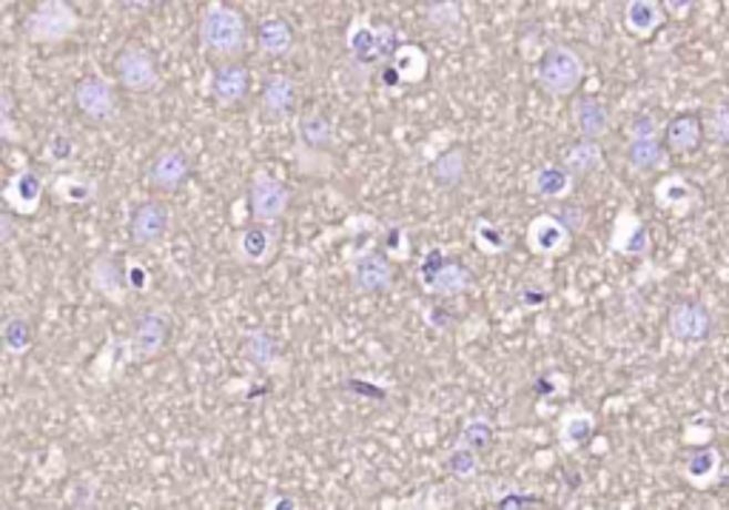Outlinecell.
Masks as SVG:
<instances>
[{
    "label": "cell",
    "mask_w": 729,
    "mask_h": 510,
    "mask_svg": "<svg viewBox=\"0 0 729 510\" xmlns=\"http://www.w3.org/2000/svg\"><path fill=\"white\" fill-rule=\"evenodd\" d=\"M199 47L217 60H239L248 49V23L243 12L212 0L199 14Z\"/></svg>",
    "instance_id": "cell-1"
},
{
    "label": "cell",
    "mask_w": 729,
    "mask_h": 510,
    "mask_svg": "<svg viewBox=\"0 0 729 510\" xmlns=\"http://www.w3.org/2000/svg\"><path fill=\"white\" fill-rule=\"evenodd\" d=\"M346 47L353 60V67L373 69V72H377L382 63L391 60L393 49L399 47V34L391 23H373V20L359 14V18H353L351 23H348Z\"/></svg>",
    "instance_id": "cell-2"
},
{
    "label": "cell",
    "mask_w": 729,
    "mask_h": 510,
    "mask_svg": "<svg viewBox=\"0 0 729 510\" xmlns=\"http://www.w3.org/2000/svg\"><path fill=\"white\" fill-rule=\"evenodd\" d=\"M584 80V60L573 47L553 43L536 60V83L551 98H571Z\"/></svg>",
    "instance_id": "cell-3"
},
{
    "label": "cell",
    "mask_w": 729,
    "mask_h": 510,
    "mask_svg": "<svg viewBox=\"0 0 729 510\" xmlns=\"http://www.w3.org/2000/svg\"><path fill=\"white\" fill-rule=\"evenodd\" d=\"M80 27L78 9L69 0H40L27 18V38L32 43H63Z\"/></svg>",
    "instance_id": "cell-4"
},
{
    "label": "cell",
    "mask_w": 729,
    "mask_h": 510,
    "mask_svg": "<svg viewBox=\"0 0 729 510\" xmlns=\"http://www.w3.org/2000/svg\"><path fill=\"white\" fill-rule=\"evenodd\" d=\"M72 98L80 118L94 123V126H112L120 120V98L112 80L89 74V78L78 80Z\"/></svg>",
    "instance_id": "cell-5"
},
{
    "label": "cell",
    "mask_w": 729,
    "mask_h": 510,
    "mask_svg": "<svg viewBox=\"0 0 729 510\" xmlns=\"http://www.w3.org/2000/svg\"><path fill=\"white\" fill-rule=\"evenodd\" d=\"M419 279L424 292L433 297H459L473 285V272L462 259L448 257L444 252H431L419 265Z\"/></svg>",
    "instance_id": "cell-6"
},
{
    "label": "cell",
    "mask_w": 729,
    "mask_h": 510,
    "mask_svg": "<svg viewBox=\"0 0 729 510\" xmlns=\"http://www.w3.org/2000/svg\"><path fill=\"white\" fill-rule=\"evenodd\" d=\"M114 74L117 83L132 94H154L163 86V74H160L157 60L148 49L129 43L114 58Z\"/></svg>",
    "instance_id": "cell-7"
},
{
    "label": "cell",
    "mask_w": 729,
    "mask_h": 510,
    "mask_svg": "<svg viewBox=\"0 0 729 510\" xmlns=\"http://www.w3.org/2000/svg\"><path fill=\"white\" fill-rule=\"evenodd\" d=\"M667 334L681 345H701L716 334V314L701 299H678L667 312Z\"/></svg>",
    "instance_id": "cell-8"
},
{
    "label": "cell",
    "mask_w": 729,
    "mask_h": 510,
    "mask_svg": "<svg viewBox=\"0 0 729 510\" xmlns=\"http://www.w3.org/2000/svg\"><path fill=\"white\" fill-rule=\"evenodd\" d=\"M291 203L294 194L283 180L266 172L254 174L251 186H248V212L254 223H283L291 212Z\"/></svg>",
    "instance_id": "cell-9"
},
{
    "label": "cell",
    "mask_w": 729,
    "mask_h": 510,
    "mask_svg": "<svg viewBox=\"0 0 729 510\" xmlns=\"http://www.w3.org/2000/svg\"><path fill=\"white\" fill-rule=\"evenodd\" d=\"M194 174V160L186 149L168 146L160 149L146 166V183L157 194H177L186 188V183Z\"/></svg>",
    "instance_id": "cell-10"
},
{
    "label": "cell",
    "mask_w": 729,
    "mask_h": 510,
    "mask_svg": "<svg viewBox=\"0 0 729 510\" xmlns=\"http://www.w3.org/2000/svg\"><path fill=\"white\" fill-rule=\"evenodd\" d=\"M172 317L166 312H143L132 323V334H129V351L137 363H148V359L160 357L172 343Z\"/></svg>",
    "instance_id": "cell-11"
},
{
    "label": "cell",
    "mask_w": 729,
    "mask_h": 510,
    "mask_svg": "<svg viewBox=\"0 0 729 510\" xmlns=\"http://www.w3.org/2000/svg\"><path fill=\"white\" fill-rule=\"evenodd\" d=\"M279 223H251L234 237V257L246 268H263L277 257Z\"/></svg>",
    "instance_id": "cell-12"
},
{
    "label": "cell",
    "mask_w": 729,
    "mask_h": 510,
    "mask_svg": "<svg viewBox=\"0 0 729 510\" xmlns=\"http://www.w3.org/2000/svg\"><path fill=\"white\" fill-rule=\"evenodd\" d=\"M251 69L246 63H239V60H219L217 67L212 69V74H208V92H212V98L217 100L219 106L226 109L243 106L248 94H251Z\"/></svg>",
    "instance_id": "cell-13"
},
{
    "label": "cell",
    "mask_w": 729,
    "mask_h": 510,
    "mask_svg": "<svg viewBox=\"0 0 729 510\" xmlns=\"http://www.w3.org/2000/svg\"><path fill=\"white\" fill-rule=\"evenodd\" d=\"M172 232V208L163 200L140 203L129 220V237L137 248H157Z\"/></svg>",
    "instance_id": "cell-14"
},
{
    "label": "cell",
    "mask_w": 729,
    "mask_h": 510,
    "mask_svg": "<svg viewBox=\"0 0 729 510\" xmlns=\"http://www.w3.org/2000/svg\"><path fill=\"white\" fill-rule=\"evenodd\" d=\"M348 279L357 294H388L397 283V268L393 259L382 252L359 254L351 265H348Z\"/></svg>",
    "instance_id": "cell-15"
},
{
    "label": "cell",
    "mask_w": 729,
    "mask_h": 510,
    "mask_svg": "<svg viewBox=\"0 0 729 510\" xmlns=\"http://www.w3.org/2000/svg\"><path fill=\"white\" fill-rule=\"evenodd\" d=\"M299 109V83L288 74H268L259 86V114L266 123H286Z\"/></svg>",
    "instance_id": "cell-16"
},
{
    "label": "cell",
    "mask_w": 729,
    "mask_h": 510,
    "mask_svg": "<svg viewBox=\"0 0 729 510\" xmlns=\"http://www.w3.org/2000/svg\"><path fill=\"white\" fill-rule=\"evenodd\" d=\"M664 137V152L678 154V157H687V154H696L704 146V129H701V114L698 112H678L672 114L667 123L661 126Z\"/></svg>",
    "instance_id": "cell-17"
},
{
    "label": "cell",
    "mask_w": 729,
    "mask_h": 510,
    "mask_svg": "<svg viewBox=\"0 0 729 510\" xmlns=\"http://www.w3.org/2000/svg\"><path fill=\"white\" fill-rule=\"evenodd\" d=\"M573 246L571 232L553 217L551 212L536 214L527 226V248H531L536 257H558L567 248Z\"/></svg>",
    "instance_id": "cell-18"
},
{
    "label": "cell",
    "mask_w": 729,
    "mask_h": 510,
    "mask_svg": "<svg viewBox=\"0 0 729 510\" xmlns=\"http://www.w3.org/2000/svg\"><path fill=\"white\" fill-rule=\"evenodd\" d=\"M89 279H92V288L109 303L123 305L129 297V279H126V263L112 254H103L92 263L89 268Z\"/></svg>",
    "instance_id": "cell-19"
},
{
    "label": "cell",
    "mask_w": 729,
    "mask_h": 510,
    "mask_svg": "<svg viewBox=\"0 0 729 510\" xmlns=\"http://www.w3.org/2000/svg\"><path fill=\"white\" fill-rule=\"evenodd\" d=\"M43 192H47L43 174L38 169H23L3 186V200L14 214H34L40 208Z\"/></svg>",
    "instance_id": "cell-20"
},
{
    "label": "cell",
    "mask_w": 729,
    "mask_h": 510,
    "mask_svg": "<svg viewBox=\"0 0 729 510\" xmlns=\"http://www.w3.org/2000/svg\"><path fill=\"white\" fill-rule=\"evenodd\" d=\"M573 126H576L578 137L598 140V143H602V140L613 132L610 106H607L604 100L593 98V94L578 98L576 103H573Z\"/></svg>",
    "instance_id": "cell-21"
},
{
    "label": "cell",
    "mask_w": 729,
    "mask_h": 510,
    "mask_svg": "<svg viewBox=\"0 0 729 510\" xmlns=\"http://www.w3.org/2000/svg\"><path fill=\"white\" fill-rule=\"evenodd\" d=\"M558 166L571 174L573 180L593 177L604 169V149L598 140H573L571 146H564L558 154Z\"/></svg>",
    "instance_id": "cell-22"
},
{
    "label": "cell",
    "mask_w": 729,
    "mask_h": 510,
    "mask_svg": "<svg viewBox=\"0 0 729 510\" xmlns=\"http://www.w3.org/2000/svg\"><path fill=\"white\" fill-rule=\"evenodd\" d=\"M471 172V154L464 146H448L444 152H439L431 163V180L433 186L442 188V192H456L464 186Z\"/></svg>",
    "instance_id": "cell-23"
},
{
    "label": "cell",
    "mask_w": 729,
    "mask_h": 510,
    "mask_svg": "<svg viewBox=\"0 0 729 510\" xmlns=\"http://www.w3.org/2000/svg\"><path fill=\"white\" fill-rule=\"evenodd\" d=\"M257 47L266 58H288L297 47V32L286 18L271 14L257 27Z\"/></svg>",
    "instance_id": "cell-24"
},
{
    "label": "cell",
    "mask_w": 729,
    "mask_h": 510,
    "mask_svg": "<svg viewBox=\"0 0 729 510\" xmlns=\"http://www.w3.org/2000/svg\"><path fill=\"white\" fill-rule=\"evenodd\" d=\"M622 23L633 38H653L664 23L661 3H658V0H627L622 12Z\"/></svg>",
    "instance_id": "cell-25"
},
{
    "label": "cell",
    "mask_w": 729,
    "mask_h": 510,
    "mask_svg": "<svg viewBox=\"0 0 729 510\" xmlns=\"http://www.w3.org/2000/svg\"><path fill=\"white\" fill-rule=\"evenodd\" d=\"M656 203L667 208V212H692L701 203V194H698V188L687 177L670 174V177L658 180Z\"/></svg>",
    "instance_id": "cell-26"
},
{
    "label": "cell",
    "mask_w": 729,
    "mask_h": 510,
    "mask_svg": "<svg viewBox=\"0 0 729 510\" xmlns=\"http://www.w3.org/2000/svg\"><path fill=\"white\" fill-rule=\"evenodd\" d=\"M533 197L538 200H564L571 197L573 188H576V180L564 172L558 163H547V166H538L531 174V183H527Z\"/></svg>",
    "instance_id": "cell-27"
},
{
    "label": "cell",
    "mask_w": 729,
    "mask_h": 510,
    "mask_svg": "<svg viewBox=\"0 0 729 510\" xmlns=\"http://www.w3.org/2000/svg\"><path fill=\"white\" fill-rule=\"evenodd\" d=\"M424 20L448 43H459L464 38L462 7H459L456 0H433L428 12H424Z\"/></svg>",
    "instance_id": "cell-28"
},
{
    "label": "cell",
    "mask_w": 729,
    "mask_h": 510,
    "mask_svg": "<svg viewBox=\"0 0 729 510\" xmlns=\"http://www.w3.org/2000/svg\"><path fill=\"white\" fill-rule=\"evenodd\" d=\"M299 140L311 152H331L337 143V126L326 112L299 114Z\"/></svg>",
    "instance_id": "cell-29"
},
{
    "label": "cell",
    "mask_w": 729,
    "mask_h": 510,
    "mask_svg": "<svg viewBox=\"0 0 729 510\" xmlns=\"http://www.w3.org/2000/svg\"><path fill=\"white\" fill-rule=\"evenodd\" d=\"M721 473V453H718L716 445H701L696 451L687 453L684 459V477L687 482H692L696 488H707L712 484Z\"/></svg>",
    "instance_id": "cell-30"
},
{
    "label": "cell",
    "mask_w": 729,
    "mask_h": 510,
    "mask_svg": "<svg viewBox=\"0 0 729 510\" xmlns=\"http://www.w3.org/2000/svg\"><path fill=\"white\" fill-rule=\"evenodd\" d=\"M52 194L63 206H86L97 197V183L83 174H58L52 180Z\"/></svg>",
    "instance_id": "cell-31"
},
{
    "label": "cell",
    "mask_w": 729,
    "mask_h": 510,
    "mask_svg": "<svg viewBox=\"0 0 729 510\" xmlns=\"http://www.w3.org/2000/svg\"><path fill=\"white\" fill-rule=\"evenodd\" d=\"M388 63L397 69L402 83H419V80L428 78V54L417 43H399Z\"/></svg>",
    "instance_id": "cell-32"
},
{
    "label": "cell",
    "mask_w": 729,
    "mask_h": 510,
    "mask_svg": "<svg viewBox=\"0 0 729 510\" xmlns=\"http://www.w3.org/2000/svg\"><path fill=\"white\" fill-rule=\"evenodd\" d=\"M624 160L627 166L638 174H653L664 166L667 152H664L661 140H630L624 149Z\"/></svg>",
    "instance_id": "cell-33"
},
{
    "label": "cell",
    "mask_w": 729,
    "mask_h": 510,
    "mask_svg": "<svg viewBox=\"0 0 729 510\" xmlns=\"http://www.w3.org/2000/svg\"><path fill=\"white\" fill-rule=\"evenodd\" d=\"M593 437H596V417H593V414L571 411L564 414L562 422H558V439H562V445L567 451L584 448Z\"/></svg>",
    "instance_id": "cell-34"
},
{
    "label": "cell",
    "mask_w": 729,
    "mask_h": 510,
    "mask_svg": "<svg viewBox=\"0 0 729 510\" xmlns=\"http://www.w3.org/2000/svg\"><path fill=\"white\" fill-rule=\"evenodd\" d=\"M243 357L254 365V368H271L279 357V345L271 332H251L243 339Z\"/></svg>",
    "instance_id": "cell-35"
},
{
    "label": "cell",
    "mask_w": 729,
    "mask_h": 510,
    "mask_svg": "<svg viewBox=\"0 0 729 510\" xmlns=\"http://www.w3.org/2000/svg\"><path fill=\"white\" fill-rule=\"evenodd\" d=\"M0 343H3V348H7L12 357L27 354L34 343L32 323H29L27 317H9L7 323L0 325Z\"/></svg>",
    "instance_id": "cell-36"
},
{
    "label": "cell",
    "mask_w": 729,
    "mask_h": 510,
    "mask_svg": "<svg viewBox=\"0 0 729 510\" xmlns=\"http://www.w3.org/2000/svg\"><path fill=\"white\" fill-rule=\"evenodd\" d=\"M613 248L627 254V257H644V254L650 252V232H647L641 220L633 217L630 226H627V234H624L622 228H616V234H613Z\"/></svg>",
    "instance_id": "cell-37"
},
{
    "label": "cell",
    "mask_w": 729,
    "mask_h": 510,
    "mask_svg": "<svg viewBox=\"0 0 729 510\" xmlns=\"http://www.w3.org/2000/svg\"><path fill=\"white\" fill-rule=\"evenodd\" d=\"M473 243H476L479 252L491 254V257L504 254L511 248V237L502 232V226H496V223L484 217L476 220V226H473Z\"/></svg>",
    "instance_id": "cell-38"
},
{
    "label": "cell",
    "mask_w": 729,
    "mask_h": 510,
    "mask_svg": "<svg viewBox=\"0 0 729 510\" xmlns=\"http://www.w3.org/2000/svg\"><path fill=\"white\" fill-rule=\"evenodd\" d=\"M456 445L471 448V451L484 453L493 445V422L487 417H471L462 425Z\"/></svg>",
    "instance_id": "cell-39"
},
{
    "label": "cell",
    "mask_w": 729,
    "mask_h": 510,
    "mask_svg": "<svg viewBox=\"0 0 729 510\" xmlns=\"http://www.w3.org/2000/svg\"><path fill=\"white\" fill-rule=\"evenodd\" d=\"M701 129L704 137L716 143V146H727L729 143V109L727 103H716V106L707 109V114H701Z\"/></svg>",
    "instance_id": "cell-40"
},
{
    "label": "cell",
    "mask_w": 729,
    "mask_h": 510,
    "mask_svg": "<svg viewBox=\"0 0 729 510\" xmlns=\"http://www.w3.org/2000/svg\"><path fill=\"white\" fill-rule=\"evenodd\" d=\"M551 214L558 220V223H562L564 228H567V232H571V237H578V234L587 228V223H591V212L567 197L558 200V206L553 208Z\"/></svg>",
    "instance_id": "cell-41"
},
{
    "label": "cell",
    "mask_w": 729,
    "mask_h": 510,
    "mask_svg": "<svg viewBox=\"0 0 729 510\" xmlns=\"http://www.w3.org/2000/svg\"><path fill=\"white\" fill-rule=\"evenodd\" d=\"M448 471L453 473L462 482H471L473 477L479 473V453L471 451V448H462V445H453L451 457H448Z\"/></svg>",
    "instance_id": "cell-42"
},
{
    "label": "cell",
    "mask_w": 729,
    "mask_h": 510,
    "mask_svg": "<svg viewBox=\"0 0 729 510\" xmlns=\"http://www.w3.org/2000/svg\"><path fill=\"white\" fill-rule=\"evenodd\" d=\"M43 154H47V160L52 166H69L74 160V154H78V143H74L69 134H52L47 149H43Z\"/></svg>",
    "instance_id": "cell-43"
},
{
    "label": "cell",
    "mask_w": 729,
    "mask_h": 510,
    "mask_svg": "<svg viewBox=\"0 0 729 510\" xmlns=\"http://www.w3.org/2000/svg\"><path fill=\"white\" fill-rule=\"evenodd\" d=\"M627 132H630V140H661V123L653 114L641 112L630 120Z\"/></svg>",
    "instance_id": "cell-44"
},
{
    "label": "cell",
    "mask_w": 729,
    "mask_h": 510,
    "mask_svg": "<svg viewBox=\"0 0 729 510\" xmlns=\"http://www.w3.org/2000/svg\"><path fill=\"white\" fill-rule=\"evenodd\" d=\"M12 109H14L12 94H9L7 89H0V140H12V143H18L20 134L12 120Z\"/></svg>",
    "instance_id": "cell-45"
},
{
    "label": "cell",
    "mask_w": 729,
    "mask_h": 510,
    "mask_svg": "<svg viewBox=\"0 0 729 510\" xmlns=\"http://www.w3.org/2000/svg\"><path fill=\"white\" fill-rule=\"evenodd\" d=\"M493 508L499 510H522V508H547V502L538 497H533V493H522V491H513L507 493V497L499 499Z\"/></svg>",
    "instance_id": "cell-46"
},
{
    "label": "cell",
    "mask_w": 729,
    "mask_h": 510,
    "mask_svg": "<svg viewBox=\"0 0 729 510\" xmlns=\"http://www.w3.org/2000/svg\"><path fill=\"white\" fill-rule=\"evenodd\" d=\"M658 3H661L664 18L672 20H687L696 9V0H658Z\"/></svg>",
    "instance_id": "cell-47"
},
{
    "label": "cell",
    "mask_w": 729,
    "mask_h": 510,
    "mask_svg": "<svg viewBox=\"0 0 729 510\" xmlns=\"http://www.w3.org/2000/svg\"><path fill=\"white\" fill-rule=\"evenodd\" d=\"M157 3H160V0H120V7L126 9V12H137V14L152 12Z\"/></svg>",
    "instance_id": "cell-48"
},
{
    "label": "cell",
    "mask_w": 729,
    "mask_h": 510,
    "mask_svg": "<svg viewBox=\"0 0 729 510\" xmlns=\"http://www.w3.org/2000/svg\"><path fill=\"white\" fill-rule=\"evenodd\" d=\"M126 279H129V292H140V288L146 285V272H143L140 265H132V268H126Z\"/></svg>",
    "instance_id": "cell-49"
},
{
    "label": "cell",
    "mask_w": 729,
    "mask_h": 510,
    "mask_svg": "<svg viewBox=\"0 0 729 510\" xmlns=\"http://www.w3.org/2000/svg\"><path fill=\"white\" fill-rule=\"evenodd\" d=\"M14 234V228L9 226V220L7 217H0V243H3V239H9Z\"/></svg>",
    "instance_id": "cell-50"
},
{
    "label": "cell",
    "mask_w": 729,
    "mask_h": 510,
    "mask_svg": "<svg viewBox=\"0 0 729 510\" xmlns=\"http://www.w3.org/2000/svg\"><path fill=\"white\" fill-rule=\"evenodd\" d=\"M544 299H547V294H522V303L527 305H538L544 303Z\"/></svg>",
    "instance_id": "cell-51"
},
{
    "label": "cell",
    "mask_w": 729,
    "mask_h": 510,
    "mask_svg": "<svg viewBox=\"0 0 729 510\" xmlns=\"http://www.w3.org/2000/svg\"><path fill=\"white\" fill-rule=\"evenodd\" d=\"M0 154H3V140H0Z\"/></svg>",
    "instance_id": "cell-52"
},
{
    "label": "cell",
    "mask_w": 729,
    "mask_h": 510,
    "mask_svg": "<svg viewBox=\"0 0 729 510\" xmlns=\"http://www.w3.org/2000/svg\"><path fill=\"white\" fill-rule=\"evenodd\" d=\"M413 3H428V0H413Z\"/></svg>",
    "instance_id": "cell-53"
}]
</instances>
